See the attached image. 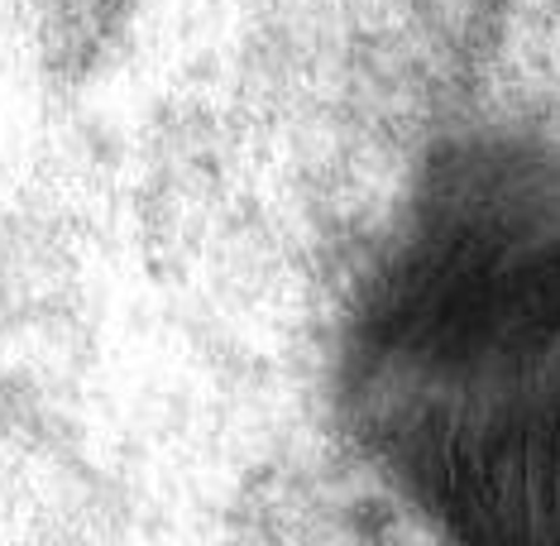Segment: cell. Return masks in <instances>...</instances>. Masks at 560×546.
<instances>
[{"label":"cell","mask_w":560,"mask_h":546,"mask_svg":"<svg viewBox=\"0 0 560 546\" xmlns=\"http://www.w3.org/2000/svg\"><path fill=\"white\" fill-rule=\"evenodd\" d=\"M350 408L441 546H560V177L422 216L354 336Z\"/></svg>","instance_id":"obj_1"},{"label":"cell","mask_w":560,"mask_h":546,"mask_svg":"<svg viewBox=\"0 0 560 546\" xmlns=\"http://www.w3.org/2000/svg\"><path fill=\"white\" fill-rule=\"evenodd\" d=\"M48 5H54L72 30H106V24H116L135 0H48Z\"/></svg>","instance_id":"obj_2"}]
</instances>
